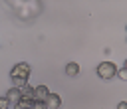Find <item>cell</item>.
Here are the masks:
<instances>
[{
	"label": "cell",
	"instance_id": "6da1fadb",
	"mask_svg": "<svg viewBox=\"0 0 127 109\" xmlns=\"http://www.w3.org/2000/svg\"><path fill=\"white\" fill-rule=\"evenodd\" d=\"M115 75H117V65H115L113 61H101V63L97 65V77H99V79L109 81V79H113Z\"/></svg>",
	"mask_w": 127,
	"mask_h": 109
},
{
	"label": "cell",
	"instance_id": "7a4b0ae2",
	"mask_svg": "<svg viewBox=\"0 0 127 109\" xmlns=\"http://www.w3.org/2000/svg\"><path fill=\"white\" fill-rule=\"evenodd\" d=\"M30 71H32L30 63L20 61V63H16V65L10 69V77H30Z\"/></svg>",
	"mask_w": 127,
	"mask_h": 109
},
{
	"label": "cell",
	"instance_id": "3957f363",
	"mask_svg": "<svg viewBox=\"0 0 127 109\" xmlns=\"http://www.w3.org/2000/svg\"><path fill=\"white\" fill-rule=\"evenodd\" d=\"M6 97L10 99V103H12V107H14V105L22 99V91H20V87H14V85H12V87L6 91Z\"/></svg>",
	"mask_w": 127,
	"mask_h": 109
},
{
	"label": "cell",
	"instance_id": "277c9868",
	"mask_svg": "<svg viewBox=\"0 0 127 109\" xmlns=\"http://www.w3.org/2000/svg\"><path fill=\"white\" fill-rule=\"evenodd\" d=\"M46 105H48V109H60L62 107V97L58 93H50L46 97Z\"/></svg>",
	"mask_w": 127,
	"mask_h": 109
},
{
	"label": "cell",
	"instance_id": "5b68a950",
	"mask_svg": "<svg viewBox=\"0 0 127 109\" xmlns=\"http://www.w3.org/2000/svg\"><path fill=\"white\" fill-rule=\"evenodd\" d=\"M79 71H81L79 63H75V61L65 63V75H67V77H77V75H79Z\"/></svg>",
	"mask_w": 127,
	"mask_h": 109
},
{
	"label": "cell",
	"instance_id": "8992f818",
	"mask_svg": "<svg viewBox=\"0 0 127 109\" xmlns=\"http://www.w3.org/2000/svg\"><path fill=\"white\" fill-rule=\"evenodd\" d=\"M34 95H36V99L46 101V97L50 95V89H48L46 85H38V87H34Z\"/></svg>",
	"mask_w": 127,
	"mask_h": 109
},
{
	"label": "cell",
	"instance_id": "52a82bcc",
	"mask_svg": "<svg viewBox=\"0 0 127 109\" xmlns=\"http://www.w3.org/2000/svg\"><path fill=\"white\" fill-rule=\"evenodd\" d=\"M20 91H22V97H26V99H36V95H34V87H30V85H24Z\"/></svg>",
	"mask_w": 127,
	"mask_h": 109
},
{
	"label": "cell",
	"instance_id": "ba28073f",
	"mask_svg": "<svg viewBox=\"0 0 127 109\" xmlns=\"http://www.w3.org/2000/svg\"><path fill=\"white\" fill-rule=\"evenodd\" d=\"M12 79V83H14V87H24V85H28V77H10Z\"/></svg>",
	"mask_w": 127,
	"mask_h": 109
},
{
	"label": "cell",
	"instance_id": "9c48e42d",
	"mask_svg": "<svg viewBox=\"0 0 127 109\" xmlns=\"http://www.w3.org/2000/svg\"><path fill=\"white\" fill-rule=\"evenodd\" d=\"M0 109H12V103H10V99L6 95L0 97Z\"/></svg>",
	"mask_w": 127,
	"mask_h": 109
},
{
	"label": "cell",
	"instance_id": "30bf717a",
	"mask_svg": "<svg viewBox=\"0 0 127 109\" xmlns=\"http://www.w3.org/2000/svg\"><path fill=\"white\" fill-rule=\"evenodd\" d=\"M117 77H119V79H123V81H127V67L117 69Z\"/></svg>",
	"mask_w": 127,
	"mask_h": 109
},
{
	"label": "cell",
	"instance_id": "8fae6325",
	"mask_svg": "<svg viewBox=\"0 0 127 109\" xmlns=\"http://www.w3.org/2000/svg\"><path fill=\"white\" fill-rule=\"evenodd\" d=\"M34 109H48V105H46V101L36 99V101H34Z\"/></svg>",
	"mask_w": 127,
	"mask_h": 109
},
{
	"label": "cell",
	"instance_id": "7c38bea8",
	"mask_svg": "<svg viewBox=\"0 0 127 109\" xmlns=\"http://www.w3.org/2000/svg\"><path fill=\"white\" fill-rule=\"evenodd\" d=\"M117 109H127V101H119L117 103Z\"/></svg>",
	"mask_w": 127,
	"mask_h": 109
},
{
	"label": "cell",
	"instance_id": "4fadbf2b",
	"mask_svg": "<svg viewBox=\"0 0 127 109\" xmlns=\"http://www.w3.org/2000/svg\"><path fill=\"white\" fill-rule=\"evenodd\" d=\"M123 67H127V59H125V65H123Z\"/></svg>",
	"mask_w": 127,
	"mask_h": 109
},
{
	"label": "cell",
	"instance_id": "5bb4252c",
	"mask_svg": "<svg viewBox=\"0 0 127 109\" xmlns=\"http://www.w3.org/2000/svg\"><path fill=\"white\" fill-rule=\"evenodd\" d=\"M30 109H34V105H32V107H30Z\"/></svg>",
	"mask_w": 127,
	"mask_h": 109
},
{
	"label": "cell",
	"instance_id": "9a60e30c",
	"mask_svg": "<svg viewBox=\"0 0 127 109\" xmlns=\"http://www.w3.org/2000/svg\"><path fill=\"white\" fill-rule=\"evenodd\" d=\"M125 30H127V26H125Z\"/></svg>",
	"mask_w": 127,
	"mask_h": 109
}]
</instances>
